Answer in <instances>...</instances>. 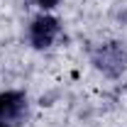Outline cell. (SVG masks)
I'll use <instances>...</instances> for the list:
<instances>
[{
	"mask_svg": "<svg viewBox=\"0 0 127 127\" xmlns=\"http://www.w3.org/2000/svg\"><path fill=\"white\" fill-rule=\"evenodd\" d=\"M37 5H39L42 10H51V7L59 5V0H37Z\"/></svg>",
	"mask_w": 127,
	"mask_h": 127,
	"instance_id": "obj_4",
	"label": "cell"
},
{
	"mask_svg": "<svg viewBox=\"0 0 127 127\" xmlns=\"http://www.w3.org/2000/svg\"><path fill=\"white\" fill-rule=\"evenodd\" d=\"M59 34V20L51 15H39L32 20V27H30V42L37 49H47L51 47V42L56 39Z\"/></svg>",
	"mask_w": 127,
	"mask_h": 127,
	"instance_id": "obj_1",
	"label": "cell"
},
{
	"mask_svg": "<svg viewBox=\"0 0 127 127\" xmlns=\"http://www.w3.org/2000/svg\"><path fill=\"white\" fill-rule=\"evenodd\" d=\"M0 127H10V125H7V122H5V120H0Z\"/></svg>",
	"mask_w": 127,
	"mask_h": 127,
	"instance_id": "obj_5",
	"label": "cell"
},
{
	"mask_svg": "<svg viewBox=\"0 0 127 127\" xmlns=\"http://www.w3.org/2000/svg\"><path fill=\"white\" fill-rule=\"evenodd\" d=\"M25 110V95L17 93V91H7V93H0V120L10 122L20 117V112Z\"/></svg>",
	"mask_w": 127,
	"mask_h": 127,
	"instance_id": "obj_3",
	"label": "cell"
},
{
	"mask_svg": "<svg viewBox=\"0 0 127 127\" xmlns=\"http://www.w3.org/2000/svg\"><path fill=\"white\" fill-rule=\"evenodd\" d=\"M125 51L117 47V44H108V47H103L98 54H95V66L100 68V71H105L108 76H117V73H122L125 71Z\"/></svg>",
	"mask_w": 127,
	"mask_h": 127,
	"instance_id": "obj_2",
	"label": "cell"
}]
</instances>
